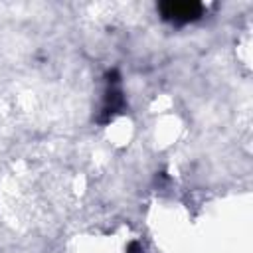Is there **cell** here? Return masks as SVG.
Returning <instances> with one entry per match:
<instances>
[{
  "instance_id": "cell-1",
  "label": "cell",
  "mask_w": 253,
  "mask_h": 253,
  "mask_svg": "<svg viewBox=\"0 0 253 253\" xmlns=\"http://www.w3.org/2000/svg\"><path fill=\"white\" fill-rule=\"evenodd\" d=\"M164 16L174 18V20H192L200 14V4H190V2H170L162 6Z\"/></svg>"
}]
</instances>
